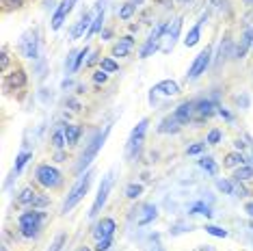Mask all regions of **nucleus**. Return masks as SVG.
<instances>
[{"mask_svg": "<svg viewBox=\"0 0 253 251\" xmlns=\"http://www.w3.org/2000/svg\"><path fill=\"white\" fill-rule=\"evenodd\" d=\"M180 122H177V119L173 117V115H171V117H165L163 119V122H160V126H158V132L160 134H169V132H177V130H180Z\"/></svg>", "mask_w": 253, "mask_h": 251, "instance_id": "412c9836", "label": "nucleus"}, {"mask_svg": "<svg viewBox=\"0 0 253 251\" xmlns=\"http://www.w3.org/2000/svg\"><path fill=\"white\" fill-rule=\"evenodd\" d=\"M111 188H113V171H111V173H106L104 180H102L100 191H97V197H95L93 206H91V212H89L91 219H95V216L100 214V210L104 208V204H106V199H108V193H111Z\"/></svg>", "mask_w": 253, "mask_h": 251, "instance_id": "423d86ee", "label": "nucleus"}, {"mask_svg": "<svg viewBox=\"0 0 253 251\" xmlns=\"http://www.w3.org/2000/svg\"><path fill=\"white\" fill-rule=\"evenodd\" d=\"M210 59H212V48L201 50V52L195 56L191 70L186 74V81H197L201 74H206V70H208V65H210Z\"/></svg>", "mask_w": 253, "mask_h": 251, "instance_id": "0eeeda50", "label": "nucleus"}, {"mask_svg": "<svg viewBox=\"0 0 253 251\" xmlns=\"http://www.w3.org/2000/svg\"><path fill=\"white\" fill-rule=\"evenodd\" d=\"M93 81L100 84V83H106L108 81V72H104V70H100V72H95L93 74Z\"/></svg>", "mask_w": 253, "mask_h": 251, "instance_id": "a19ab883", "label": "nucleus"}, {"mask_svg": "<svg viewBox=\"0 0 253 251\" xmlns=\"http://www.w3.org/2000/svg\"><path fill=\"white\" fill-rule=\"evenodd\" d=\"M154 93H163V95H177L180 93V84H177L175 81H163V83H158V84H154Z\"/></svg>", "mask_w": 253, "mask_h": 251, "instance_id": "2eb2a0df", "label": "nucleus"}, {"mask_svg": "<svg viewBox=\"0 0 253 251\" xmlns=\"http://www.w3.org/2000/svg\"><path fill=\"white\" fill-rule=\"evenodd\" d=\"M87 54H89V48H83V50H78V52H74V63H72L70 72H78L80 67H83L84 56H87Z\"/></svg>", "mask_w": 253, "mask_h": 251, "instance_id": "a878e982", "label": "nucleus"}, {"mask_svg": "<svg viewBox=\"0 0 253 251\" xmlns=\"http://www.w3.org/2000/svg\"><path fill=\"white\" fill-rule=\"evenodd\" d=\"M251 43H253V28H247L245 35H243V42H240L238 50H236V56H238V59H243V56L247 54V50H249V45H251Z\"/></svg>", "mask_w": 253, "mask_h": 251, "instance_id": "5701e85b", "label": "nucleus"}, {"mask_svg": "<svg viewBox=\"0 0 253 251\" xmlns=\"http://www.w3.org/2000/svg\"><path fill=\"white\" fill-rule=\"evenodd\" d=\"M37 182L42 184L43 188H56L61 184L63 175L61 171L56 167H50V165H42V167H37V173H35Z\"/></svg>", "mask_w": 253, "mask_h": 251, "instance_id": "39448f33", "label": "nucleus"}, {"mask_svg": "<svg viewBox=\"0 0 253 251\" xmlns=\"http://www.w3.org/2000/svg\"><path fill=\"white\" fill-rule=\"evenodd\" d=\"M43 221H45V214L39 212L35 208L28 210V212H22L20 214V232L24 234L26 238L37 236L39 230H42V225H43Z\"/></svg>", "mask_w": 253, "mask_h": 251, "instance_id": "f03ea898", "label": "nucleus"}, {"mask_svg": "<svg viewBox=\"0 0 253 251\" xmlns=\"http://www.w3.org/2000/svg\"><path fill=\"white\" fill-rule=\"evenodd\" d=\"M245 2H247V4H253V0H245Z\"/></svg>", "mask_w": 253, "mask_h": 251, "instance_id": "8fccbe9b", "label": "nucleus"}, {"mask_svg": "<svg viewBox=\"0 0 253 251\" xmlns=\"http://www.w3.org/2000/svg\"><path fill=\"white\" fill-rule=\"evenodd\" d=\"M63 243H65V234H59V236L54 238V243H52V249H50V251H61Z\"/></svg>", "mask_w": 253, "mask_h": 251, "instance_id": "58836bf2", "label": "nucleus"}, {"mask_svg": "<svg viewBox=\"0 0 253 251\" xmlns=\"http://www.w3.org/2000/svg\"><path fill=\"white\" fill-rule=\"evenodd\" d=\"M206 20H208V13H201L199 22H195V26L186 33V37H184V45H186V48H193V45L199 43V39H201V26H204Z\"/></svg>", "mask_w": 253, "mask_h": 251, "instance_id": "f8f14e48", "label": "nucleus"}, {"mask_svg": "<svg viewBox=\"0 0 253 251\" xmlns=\"http://www.w3.org/2000/svg\"><path fill=\"white\" fill-rule=\"evenodd\" d=\"M134 48V39L132 37H122L113 45V56H128L130 50Z\"/></svg>", "mask_w": 253, "mask_h": 251, "instance_id": "dca6fc26", "label": "nucleus"}, {"mask_svg": "<svg viewBox=\"0 0 253 251\" xmlns=\"http://www.w3.org/2000/svg\"><path fill=\"white\" fill-rule=\"evenodd\" d=\"M221 141V130H210L208 132V139H206V143H210V145H214Z\"/></svg>", "mask_w": 253, "mask_h": 251, "instance_id": "e433bc0d", "label": "nucleus"}, {"mask_svg": "<svg viewBox=\"0 0 253 251\" xmlns=\"http://www.w3.org/2000/svg\"><path fill=\"white\" fill-rule=\"evenodd\" d=\"M204 230L208 232L210 236H216V238H227V232H225V230H221V227H216V225H206Z\"/></svg>", "mask_w": 253, "mask_h": 251, "instance_id": "473e14b6", "label": "nucleus"}, {"mask_svg": "<svg viewBox=\"0 0 253 251\" xmlns=\"http://www.w3.org/2000/svg\"><path fill=\"white\" fill-rule=\"evenodd\" d=\"M91 178H93V173L91 171H87V173H80V178L78 182L72 186V191H70V195H67L65 199V204H63V212H70V210L76 206V204L83 199L84 195H87V191H89V186H91Z\"/></svg>", "mask_w": 253, "mask_h": 251, "instance_id": "7ed1b4c3", "label": "nucleus"}, {"mask_svg": "<svg viewBox=\"0 0 253 251\" xmlns=\"http://www.w3.org/2000/svg\"><path fill=\"white\" fill-rule=\"evenodd\" d=\"M63 130H65V139H67V145H76L80 134H83V128L76 124H65L63 126Z\"/></svg>", "mask_w": 253, "mask_h": 251, "instance_id": "aec40b11", "label": "nucleus"}, {"mask_svg": "<svg viewBox=\"0 0 253 251\" xmlns=\"http://www.w3.org/2000/svg\"><path fill=\"white\" fill-rule=\"evenodd\" d=\"M212 4H214L218 11H225V13L229 11V2H227V0H212Z\"/></svg>", "mask_w": 253, "mask_h": 251, "instance_id": "79ce46f5", "label": "nucleus"}, {"mask_svg": "<svg viewBox=\"0 0 253 251\" xmlns=\"http://www.w3.org/2000/svg\"><path fill=\"white\" fill-rule=\"evenodd\" d=\"M24 84H26V74L22 70L9 74V78H7V87L9 89H22Z\"/></svg>", "mask_w": 253, "mask_h": 251, "instance_id": "4be33fe9", "label": "nucleus"}, {"mask_svg": "<svg viewBox=\"0 0 253 251\" xmlns=\"http://www.w3.org/2000/svg\"><path fill=\"white\" fill-rule=\"evenodd\" d=\"M141 193H143V186L141 184H130L128 188H126V197H128V199L141 197Z\"/></svg>", "mask_w": 253, "mask_h": 251, "instance_id": "2f4dec72", "label": "nucleus"}, {"mask_svg": "<svg viewBox=\"0 0 253 251\" xmlns=\"http://www.w3.org/2000/svg\"><path fill=\"white\" fill-rule=\"evenodd\" d=\"M216 113H218V115H221V117H225L227 122H232V115H229V113L225 111V108H221V106H218V111H216Z\"/></svg>", "mask_w": 253, "mask_h": 251, "instance_id": "a18cd8bd", "label": "nucleus"}, {"mask_svg": "<svg viewBox=\"0 0 253 251\" xmlns=\"http://www.w3.org/2000/svg\"><path fill=\"white\" fill-rule=\"evenodd\" d=\"M31 158H33V154H31V152H22L20 156L15 158V173H20V171L26 167V163L31 161Z\"/></svg>", "mask_w": 253, "mask_h": 251, "instance_id": "c756f323", "label": "nucleus"}, {"mask_svg": "<svg viewBox=\"0 0 253 251\" xmlns=\"http://www.w3.org/2000/svg\"><path fill=\"white\" fill-rule=\"evenodd\" d=\"M147 126H149V119H141L139 124H136V128L132 130L130 139H128V147H126V154H128V158H134L139 156L141 147H143V141H145V132H147Z\"/></svg>", "mask_w": 253, "mask_h": 251, "instance_id": "20e7f679", "label": "nucleus"}, {"mask_svg": "<svg viewBox=\"0 0 253 251\" xmlns=\"http://www.w3.org/2000/svg\"><path fill=\"white\" fill-rule=\"evenodd\" d=\"M180 28H182V18L173 20V24L167 26L165 35H163V39H160V42H163V43H160V52L169 54L171 50H173V45L177 42V35H180Z\"/></svg>", "mask_w": 253, "mask_h": 251, "instance_id": "1a4fd4ad", "label": "nucleus"}, {"mask_svg": "<svg viewBox=\"0 0 253 251\" xmlns=\"http://www.w3.org/2000/svg\"><path fill=\"white\" fill-rule=\"evenodd\" d=\"M52 143H54V147L56 150H63V147L67 145V139H65V130H63V126L59 130H56V132L52 134Z\"/></svg>", "mask_w": 253, "mask_h": 251, "instance_id": "cd10ccee", "label": "nucleus"}, {"mask_svg": "<svg viewBox=\"0 0 253 251\" xmlns=\"http://www.w3.org/2000/svg\"><path fill=\"white\" fill-rule=\"evenodd\" d=\"M154 219H156V206L149 204V206L143 208V216L139 219V225H147L149 221H154Z\"/></svg>", "mask_w": 253, "mask_h": 251, "instance_id": "bb28decb", "label": "nucleus"}, {"mask_svg": "<svg viewBox=\"0 0 253 251\" xmlns=\"http://www.w3.org/2000/svg\"><path fill=\"white\" fill-rule=\"evenodd\" d=\"M134 4H132V2H128V4H124V7L122 9H119V18H122V20H128V18H132V13H134Z\"/></svg>", "mask_w": 253, "mask_h": 251, "instance_id": "f704fd0d", "label": "nucleus"}, {"mask_svg": "<svg viewBox=\"0 0 253 251\" xmlns=\"http://www.w3.org/2000/svg\"><path fill=\"white\" fill-rule=\"evenodd\" d=\"M0 65H2V70H7V65H9V56H7V48H2V63H0Z\"/></svg>", "mask_w": 253, "mask_h": 251, "instance_id": "c03bdc74", "label": "nucleus"}, {"mask_svg": "<svg viewBox=\"0 0 253 251\" xmlns=\"http://www.w3.org/2000/svg\"><path fill=\"white\" fill-rule=\"evenodd\" d=\"M78 0H61V4L56 7L54 15H52V28L54 31H59V28L63 26V22H65V18L72 13V9H74V4Z\"/></svg>", "mask_w": 253, "mask_h": 251, "instance_id": "9b49d317", "label": "nucleus"}, {"mask_svg": "<svg viewBox=\"0 0 253 251\" xmlns=\"http://www.w3.org/2000/svg\"><path fill=\"white\" fill-rule=\"evenodd\" d=\"M201 150H204V143H197V145L188 147V156H195V154H199Z\"/></svg>", "mask_w": 253, "mask_h": 251, "instance_id": "37998d69", "label": "nucleus"}, {"mask_svg": "<svg viewBox=\"0 0 253 251\" xmlns=\"http://www.w3.org/2000/svg\"><path fill=\"white\" fill-rule=\"evenodd\" d=\"M130 2H132V4H134V7H139V4L143 2V0H130Z\"/></svg>", "mask_w": 253, "mask_h": 251, "instance_id": "de8ad7c7", "label": "nucleus"}, {"mask_svg": "<svg viewBox=\"0 0 253 251\" xmlns=\"http://www.w3.org/2000/svg\"><path fill=\"white\" fill-rule=\"evenodd\" d=\"M245 212L249 214V216H253V202H249V204L245 206Z\"/></svg>", "mask_w": 253, "mask_h": 251, "instance_id": "49530a36", "label": "nucleus"}, {"mask_svg": "<svg viewBox=\"0 0 253 251\" xmlns=\"http://www.w3.org/2000/svg\"><path fill=\"white\" fill-rule=\"evenodd\" d=\"M102 70L111 74V72H117V70H119V65H117V63H115L113 59H102Z\"/></svg>", "mask_w": 253, "mask_h": 251, "instance_id": "c9c22d12", "label": "nucleus"}, {"mask_svg": "<svg viewBox=\"0 0 253 251\" xmlns=\"http://www.w3.org/2000/svg\"><path fill=\"white\" fill-rule=\"evenodd\" d=\"M87 28H91V15L89 13H83L80 15V20H78V24L74 26V31H72V39H80L83 35H87Z\"/></svg>", "mask_w": 253, "mask_h": 251, "instance_id": "f3484780", "label": "nucleus"}, {"mask_svg": "<svg viewBox=\"0 0 253 251\" xmlns=\"http://www.w3.org/2000/svg\"><path fill=\"white\" fill-rule=\"evenodd\" d=\"M18 202L22 206H31V208H45L50 204V199L45 195H39L35 188H22V193L18 195Z\"/></svg>", "mask_w": 253, "mask_h": 251, "instance_id": "6e6552de", "label": "nucleus"}, {"mask_svg": "<svg viewBox=\"0 0 253 251\" xmlns=\"http://www.w3.org/2000/svg\"><path fill=\"white\" fill-rule=\"evenodd\" d=\"M214 104H212L210 100H201V102H197L195 104V113H197V117L199 119H208V117H212L214 115Z\"/></svg>", "mask_w": 253, "mask_h": 251, "instance_id": "6ab92c4d", "label": "nucleus"}, {"mask_svg": "<svg viewBox=\"0 0 253 251\" xmlns=\"http://www.w3.org/2000/svg\"><path fill=\"white\" fill-rule=\"evenodd\" d=\"M216 188L223 193H227V195H234V184L227 180H216Z\"/></svg>", "mask_w": 253, "mask_h": 251, "instance_id": "72a5a7b5", "label": "nucleus"}, {"mask_svg": "<svg viewBox=\"0 0 253 251\" xmlns=\"http://www.w3.org/2000/svg\"><path fill=\"white\" fill-rule=\"evenodd\" d=\"M199 167L201 169H204L206 171V173H210V175H216V163L214 161H212V158H201V161H199Z\"/></svg>", "mask_w": 253, "mask_h": 251, "instance_id": "c85d7f7f", "label": "nucleus"}, {"mask_svg": "<svg viewBox=\"0 0 253 251\" xmlns=\"http://www.w3.org/2000/svg\"><path fill=\"white\" fill-rule=\"evenodd\" d=\"M111 238H102V241H97V245H95V251H108L111 249Z\"/></svg>", "mask_w": 253, "mask_h": 251, "instance_id": "4c0bfd02", "label": "nucleus"}, {"mask_svg": "<svg viewBox=\"0 0 253 251\" xmlns=\"http://www.w3.org/2000/svg\"><path fill=\"white\" fill-rule=\"evenodd\" d=\"M20 50L26 59H37V52H39V42H37V33L35 31H28L22 35L20 39Z\"/></svg>", "mask_w": 253, "mask_h": 251, "instance_id": "9d476101", "label": "nucleus"}, {"mask_svg": "<svg viewBox=\"0 0 253 251\" xmlns=\"http://www.w3.org/2000/svg\"><path fill=\"white\" fill-rule=\"evenodd\" d=\"M193 115H195V102H182V104L175 108V113H173V117L180 124H188L193 119Z\"/></svg>", "mask_w": 253, "mask_h": 251, "instance_id": "ddd939ff", "label": "nucleus"}, {"mask_svg": "<svg viewBox=\"0 0 253 251\" xmlns=\"http://www.w3.org/2000/svg\"><path fill=\"white\" fill-rule=\"evenodd\" d=\"M177 2H180V4H188V2H191V0H177Z\"/></svg>", "mask_w": 253, "mask_h": 251, "instance_id": "09e8293b", "label": "nucleus"}, {"mask_svg": "<svg viewBox=\"0 0 253 251\" xmlns=\"http://www.w3.org/2000/svg\"><path fill=\"white\" fill-rule=\"evenodd\" d=\"M102 24H104V7H102V4H97V15L93 18V22H91V28L87 31L84 39H89V37H93L95 33H100L102 31Z\"/></svg>", "mask_w": 253, "mask_h": 251, "instance_id": "a211bd4d", "label": "nucleus"}, {"mask_svg": "<svg viewBox=\"0 0 253 251\" xmlns=\"http://www.w3.org/2000/svg\"><path fill=\"white\" fill-rule=\"evenodd\" d=\"M243 165H245V156L240 152H232V154L225 156V167L227 169H238V167H243Z\"/></svg>", "mask_w": 253, "mask_h": 251, "instance_id": "393cba45", "label": "nucleus"}, {"mask_svg": "<svg viewBox=\"0 0 253 251\" xmlns=\"http://www.w3.org/2000/svg\"><path fill=\"white\" fill-rule=\"evenodd\" d=\"M236 182H251L253 180V165H243V167L236 169L234 173Z\"/></svg>", "mask_w": 253, "mask_h": 251, "instance_id": "b1692460", "label": "nucleus"}, {"mask_svg": "<svg viewBox=\"0 0 253 251\" xmlns=\"http://www.w3.org/2000/svg\"><path fill=\"white\" fill-rule=\"evenodd\" d=\"M191 212L193 214H204V216H212V210H210V206H206L204 202H197L195 206L191 208Z\"/></svg>", "mask_w": 253, "mask_h": 251, "instance_id": "7c9ffc66", "label": "nucleus"}, {"mask_svg": "<svg viewBox=\"0 0 253 251\" xmlns=\"http://www.w3.org/2000/svg\"><path fill=\"white\" fill-rule=\"evenodd\" d=\"M113 232H115V221L113 219H102L100 223L95 225L93 236L97 238V241H102V238H113Z\"/></svg>", "mask_w": 253, "mask_h": 251, "instance_id": "4468645a", "label": "nucleus"}, {"mask_svg": "<svg viewBox=\"0 0 253 251\" xmlns=\"http://www.w3.org/2000/svg\"><path fill=\"white\" fill-rule=\"evenodd\" d=\"M2 4L7 9H20L22 4H24V0H2Z\"/></svg>", "mask_w": 253, "mask_h": 251, "instance_id": "ea45409f", "label": "nucleus"}, {"mask_svg": "<svg viewBox=\"0 0 253 251\" xmlns=\"http://www.w3.org/2000/svg\"><path fill=\"white\" fill-rule=\"evenodd\" d=\"M108 132H111V126H106L104 130H100V132H97L93 139H91V143L87 145V150L83 152V156H80V161H78V165H76V173H83V171L95 161L97 152L102 150V145H104V141H106Z\"/></svg>", "mask_w": 253, "mask_h": 251, "instance_id": "f257e3e1", "label": "nucleus"}, {"mask_svg": "<svg viewBox=\"0 0 253 251\" xmlns=\"http://www.w3.org/2000/svg\"><path fill=\"white\" fill-rule=\"evenodd\" d=\"M83 251H89V249H83Z\"/></svg>", "mask_w": 253, "mask_h": 251, "instance_id": "3c124183", "label": "nucleus"}]
</instances>
